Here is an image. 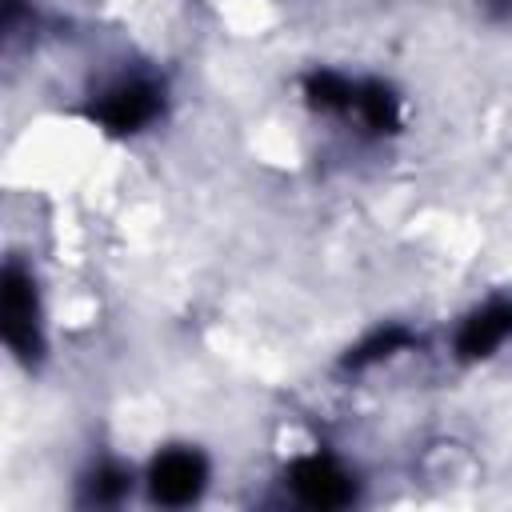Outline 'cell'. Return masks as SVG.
<instances>
[{"instance_id":"cell-1","label":"cell","mask_w":512,"mask_h":512,"mask_svg":"<svg viewBox=\"0 0 512 512\" xmlns=\"http://www.w3.org/2000/svg\"><path fill=\"white\" fill-rule=\"evenodd\" d=\"M0 328L4 340L20 352L32 356L36 348V300H32V280L20 268L4 272V288H0Z\"/></svg>"},{"instance_id":"cell-2","label":"cell","mask_w":512,"mask_h":512,"mask_svg":"<svg viewBox=\"0 0 512 512\" xmlns=\"http://www.w3.org/2000/svg\"><path fill=\"white\" fill-rule=\"evenodd\" d=\"M204 484V460L188 448H176V452H164L156 464H152V492L156 500L164 504H184L200 492Z\"/></svg>"},{"instance_id":"cell-3","label":"cell","mask_w":512,"mask_h":512,"mask_svg":"<svg viewBox=\"0 0 512 512\" xmlns=\"http://www.w3.org/2000/svg\"><path fill=\"white\" fill-rule=\"evenodd\" d=\"M156 112V92L148 84H120L116 92H108L96 108V116L112 128V132H132L144 120H152Z\"/></svg>"},{"instance_id":"cell-4","label":"cell","mask_w":512,"mask_h":512,"mask_svg":"<svg viewBox=\"0 0 512 512\" xmlns=\"http://www.w3.org/2000/svg\"><path fill=\"white\" fill-rule=\"evenodd\" d=\"M292 484H296V492H300L308 504H320V508L344 504V500H348V492H352V488H348V476H344L332 460H320V456H312V460L296 464Z\"/></svg>"},{"instance_id":"cell-5","label":"cell","mask_w":512,"mask_h":512,"mask_svg":"<svg viewBox=\"0 0 512 512\" xmlns=\"http://www.w3.org/2000/svg\"><path fill=\"white\" fill-rule=\"evenodd\" d=\"M508 332H512V308H484V312H476V316L464 324V332H460V352H464V356H484V352H492Z\"/></svg>"},{"instance_id":"cell-6","label":"cell","mask_w":512,"mask_h":512,"mask_svg":"<svg viewBox=\"0 0 512 512\" xmlns=\"http://www.w3.org/2000/svg\"><path fill=\"white\" fill-rule=\"evenodd\" d=\"M352 104L360 108V116H364L372 128H392V124H396V104H392V96H388L380 84L360 88Z\"/></svg>"}]
</instances>
